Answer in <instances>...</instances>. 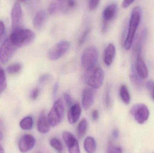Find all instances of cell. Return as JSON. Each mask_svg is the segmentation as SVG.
Returning a JSON list of instances; mask_svg holds the SVG:
<instances>
[{"instance_id": "22", "label": "cell", "mask_w": 154, "mask_h": 153, "mask_svg": "<svg viewBox=\"0 0 154 153\" xmlns=\"http://www.w3.org/2000/svg\"><path fill=\"white\" fill-rule=\"evenodd\" d=\"M88 126V122L86 119L83 118L81 120L77 128V133L79 138H81L84 136L87 132Z\"/></svg>"}, {"instance_id": "15", "label": "cell", "mask_w": 154, "mask_h": 153, "mask_svg": "<svg viewBox=\"0 0 154 153\" xmlns=\"http://www.w3.org/2000/svg\"><path fill=\"white\" fill-rule=\"evenodd\" d=\"M48 19V13L44 10L38 11L33 18V27L36 29L42 28Z\"/></svg>"}, {"instance_id": "30", "label": "cell", "mask_w": 154, "mask_h": 153, "mask_svg": "<svg viewBox=\"0 0 154 153\" xmlns=\"http://www.w3.org/2000/svg\"><path fill=\"white\" fill-rule=\"evenodd\" d=\"M104 101L106 107H108L110 105V87L109 85L107 86L105 90V95H104Z\"/></svg>"}, {"instance_id": "1", "label": "cell", "mask_w": 154, "mask_h": 153, "mask_svg": "<svg viewBox=\"0 0 154 153\" xmlns=\"http://www.w3.org/2000/svg\"><path fill=\"white\" fill-rule=\"evenodd\" d=\"M141 10L140 7H135L133 10L129 21L126 38L124 42V47L127 50L130 49L137 28L141 20Z\"/></svg>"}, {"instance_id": "33", "label": "cell", "mask_w": 154, "mask_h": 153, "mask_svg": "<svg viewBox=\"0 0 154 153\" xmlns=\"http://www.w3.org/2000/svg\"><path fill=\"white\" fill-rule=\"evenodd\" d=\"M40 93V90L39 88H36L33 89L30 94L31 99L33 100L37 99Z\"/></svg>"}, {"instance_id": "41", "label": "cell", "mask_w": 154, "mask_h": 153, "mask_svg": "<svg viewBox=\"0 0 154 153\" xmlns=\"http://www.w3.org/2000/svg\"><path fill=\"white\" fill-rule=\"evenodd\" d=\"M152 93V97L153 99L154 100V89L152 90L151 91Z\"/></svg>"}, {"instance_id": "7", "label": "cell", "mask_w": 154, "mask_h": 153, "mask_svg": "<svg viewBox=\"0 0 154 153\" xmlns=\"http://www.w3.org/2000/svg\"><path fill=\"white\" fill-rule=\"evenodd\" d=\"M118 6L116 3H111L106 6L102 12V23L101 31L107 32L109 23L115 19L117 14Z\"/></svg>"}, {"instance_id": "18", "label": "cell", "mask_w": 154, "mask_h": 153, "mask_svg": "<svg viewBox=\"0 0 154 153\" xmlns=\"http://www.w3.org/2000/svg\"><path fill=\"white\" fill-rule=\"evenodd\" d=\"M116 55V48L113 44H109L105 49L104 62L105 64L109 66L112 64Z\"/></svg>"}, {"instance_id": "6", "label": "cell", "mask_w": 154, "mask_h": 153, "mask_svg": "<svg viewBox=\"0 0 154 153\" xmlns=\"http://www.w3.org/2000/svg\"><path fill=\"white\" fill-rule=\"evenodd\" d=\"M70 47V43L67 40H61L54 45L49 50L48 57L51 61H56L65 55Z\"/></svg>"}, {"instance_id": "20", "label": "cell", "mask_w": 154, "mask_h": 153, "mask_svg": "<svg viewBox=\"0 0 154 153\" xmlns=\"http://www.w3.org/2000/svg\"><path fill=\"white\" fill-rule=\"evenodd\" d=\"M84 148L88 153H95L97 149L95 139L91 137H87L84 140Z\"/></svg>"}, {"instance_id": "37", "label": "cell", "mask_w": 154, "mask_h": 153, "mask_svg": "<svg viewBox=\"0 0 154 153\" xmlns=\"http://www.w3.org/2000/svg\"><path fill=\"white\" fill-rule=\"evenodd\" d=\"M134 2V1H124L122 3V6L124 9H126L128 8Z\"/></svg>"}, {"instance_id": "17", "label": "cell", "mask_w": 154, "mask_h": 153, "mask_svg": "<svg viewBox=\"0 0 154 153\" xmlns=\"http://www.w3.org/2000/svg\"><path fill=\"white\" fill-rule=\"evenodd\" d=\"M82 113V109L79 104H75L71 106L68 113V119L70 124L76 123L80 118Z\"/></svg>"}, {"instance_id": "43", "label": "cell", "mask_w": 154, "mask_h": 153, "mask_svg": "<svg viewBox=\"0 0 154 153\" xmlns=\"http://www.w3.org/2000/svg\"><path fill=\"white\" fill-rule=\"evenodd\" d=\"M0 68H1V67H0Z\"/></svg>"}, {"instance_id": "34", "label": "cell", "mask_w": 154, "mask_h": 153, "mask_svg": "<svg viewBox=\"0 0 154 153\" xmlns=\"http://www.w3.org/2000/svg\"><path fill=\"white\" fill-rule=\"evenodd\" d=\"M5 33V26L3 22L0 20V42L2 41Z\"/></svg>"}, {"instance_id": "8", "label": "cell", "mask_w": 154, "mask_h": 153, "mask_svg": "<svg viewBox=\"0 0 154 153\" xmlns=\"http://www.w3.org/2000/svg\"><path fill=\"white\" fill-rule=\"evenodd\" d=\"M18 47L11 42L10 38L6 39L0 46V61L5 64L14 54Z\"/></svg>"}, {"instance_id": "29", "label": "cell", "mask_w": 154, "mask_h": 153, "mask_svg": "<svg viewBox=\"0 0 154 153\" xmlns=\"http://www.w3.org/2000/svg\"><path fill=\"white\" fill-rule=\"evenodd\" d=\"M51 75L49 73H44L40 75L38 81L39 84L42 85L45 84L47 82L49 81L51 79Z\"/></svg>"}, {"instance_id": "39", "label": "cell", "mask_w": 154, "mask_h": 153, "mask_svg": "<svg viewBox=\"0 0 154 153\" xmlns=\"http://www.w3.org/2000/svg\"><path fill=\"white\" fill-rule=\"evenodd\" d=\"M119 132L118 129H114L112 132V136L115 139H117L119 137Z\"/></svg>"}, {"instance_id": "38", "label": "cell", "mask_w": 154, "mask_h": 153, "mask_svg": "<svg viewBox=\"0 0 154 153\" xmlns=\"http://www.w3.org/2000/svg\"><path fill=\"white\" fill-rule=\"evenodd\" d=\"M99 115L98 111L97 110H94L92 113V119L93 121H97L98 119Z\"/></svg>"}, {"instance_id": "11", "label": "cell", "mask_w": 154, "mask_h": 153, "mask_svg": "<svg viewBox=\"0 0 154 153\" xmlns=\"http://www.w3.org/2000/svg\"><path fill=\"white\" fill-rule=\"evenodd\" d=\"M63 138L69 153H80L79 143L71 133L67 131L63 132Z\"/></svg>"}, {"instance_id": "25", "label": "cell", "mask_w": 154, "mask_h": 153, "mask_svg": "<svg viewBox=\"0 0 154 153\" xmlns=\"http://www.w3.org/2000/svg\"><path fill=\"white\" fill-rule=\"evenodd\" d=\"M51 147L55 149L59 153L62 152L63 150V146L60 141L57 138H52L50 141Z\"/></svg>"}, {"instance_id": "24", "label": "cell", "mask_w": 154, "mask_h": 153, "mask_svg": "<svg viewBox=\"0 0 154 153\" xmlns=\"http://www.w3.org/2000/svg\"><path fill=\"white\" fill-rule=\"evenodd\" d=\"M7 86L6 75L4 71L0 68V95L4 91Z\"/></svg>"}, {"instance_id": "31", "label": "cell", "mask_w": 154, "mask_h": 153, "mask_svg": "<svg viewBox=\"0 0 154 153\" xmlns=\"http://www.w3.org/2000/svg\"><path fill=\"white\" fill-rule=\"evenodd\" d=\"M106 153H122V152L120 147L110 145L108 148Z\"/></svg>"}, {"instance_id": "10", "label": "cell", "mask_w": 154, "mask_h": 153, "mask_svg": "<svg viewBox=\"0 0 154 153\" xmlns=\"http://www.w3.org/2000/svg\"><path fill=\"white\" fill-rule=\"evenodd\" d=\"M131 114L139 124H143L148 119L149 111L144 104H138L132 107Z\"/></svg>"}, {"instance_id": "3", "label": "cell", "mask_w": 154, "mask_h": 153, "mask_svg": "<svg viewBox=\"0 0 154 153\" xmlns=\"http://www.w3.org/2000/svg\"><path fill=\"white\" fill-rule=\"evenodd\" d=\"M98 50L95 46L87 48L82 55V66L86 72L91 71L95 68L99 59Z\"/></svg>"}, {"instance_id": "16", "label": "cell", "mask_w": 154, "mask_h": 153, "mask_svg": "<svg viewBox=\"0 0 154 153\" xmlns=\"http://www.w3.org/2000/svg\"><path fill=\"white\" fill-rule=\"evenodd\" d=\"M94 101V93L90 88H87L83 90L82 95V105L83 108L88 110L91 107Z\"/></svg>"}, {"instance_id": "35", "label": "cell", "mask_w": 154, "mask_h": 153, "mask_svg": "<svg viewBox=\"0 0 154 153\" xmlns=\"http://www.w3.org/2000/svg\"><path fill=\"white\" fill-rule=\"evenodd\" d=\"M64 98L67 105L68 106H70L72 105V100L71 96L69 93H65L64 94Z\"/></svg>"}, {"instance_id": "5", "label": "cell", "mask_w": 154, "mask_h": 153, "mask_svg": "<svg viewBox=\"0 0 154 153\" xmlns=\"http://www.w3.org/2000/svg\"><path fill=\"white\" fill-rule=\"evenodd\" d=\"M105 78V73L100 67H96L86 72L85 80L87 84L94 89H100L102 86Z\"/></svg>"}, {"instance_id": "40", "label": "cell", "mask_w": 154, "mask_h": 153, "mask_svg": "<svg viewBox=\"0 0 154 153\" xmlns=\"http://www.w3.org/2000/svg\"><path fill=\"white\" fill-rule=\"evenodd\" d=\"M0 153H4V150L1 145H0Z\"/></svg>"}, {"instance_id": "19", "label": "cell", "mask_w": 154, "mask_h": 153, "mask_svg": "<svg viewBox=\"0 0 154 153\" xmlns=\"http://www.w3.org/2000/svg\"><path fill=\"white\" fill-rule=\"evenodd\" d=\"M59 11L62 13H66L74 10L77 5L76 1H59Z\"/></svg>"}, {"instance_id": "12", "label": "cell", "mask_w": 154, "mask_h": 153, "mask_svg": "<svg viewBox=\"0 0 154 153\" xmlns=\"http://www.w3.org/2000/svg\"><path fill=\"white\" fill-rule=\"evenodd\" d=\"M36 140L30 134H25L20 138L18 142L19 150L22 153H26L32 149L35 146Z\"/></svg>"}, {"instance_id": "26", "label": "cell", "mask_w": 154, "mask_h": 153, "mask_svg": "<svg viewBox=\"0 0 154 153\" xmlns=\"http://www.w3.org/2000/svg\"><path fill=\"white\" fill-rule=\"evenodd\" d=\"M59 11V1H53L51 2L48 7V12L50 14H54Z\"/></svg>"}, {"instance_id": "27", "label": "cell", "mask_w": 154, "mask_h": 153, "mask_svg": "<svg viewBox=\"0 0 154 153\" xmlns=\"http://www.w3.org/2000/svg\"><path fill=\"white\" fill-rule=\"evenodd\" d=\"M21 69V65L20 63H15L9 66L6 69L7 72L10 74H15L20 72Z\"/></svg>"}, {"instance_id": "13", "label": "cell", "mask_w": 154, "mask_h": 153, "mask_svg": "<svg viewBox=\"0 0 154 153\" xmlns=\"http://www.w3.org/2000/svg\"><path fill=\"white\" fill-rule=\"evenodd\" d=\"M22 18V10L20 3L16 2L13 6L11 14V25L13 29L20 28Z\"/></svg>"}, {"instance_id": "2", "label": "cell", "mask_w": 154, "mask_h": 153, "mask_svg": "<svg viewBox=\"0 0 154 153\" xmlns=\"http://www.w3.org/2000/svg\"><path fill=\"white\" fill-rule=\"evenodd\" d=\"M11 42L17 47L24 46L32 42L35 34L30 30L18 28L14 29L10 37Z\"/></svg>"}, {"instance_id": "21", "label": "cell", "mask_w": 154, "mask_h": 153, "mask_svg": "<svg viewBox=\"0 0 154 153\" xmlns=\"http://www.w3.org/2000/svg\"><path fill=\"white\" fill-rule=\"evenodd\" d=\"M119 96L122 101L126 104H128L130 102V93L126 85L122 84L119 88Z\"/></svg>"}, {"instance_id": "32", "label": "cell", "mask_w": 154, "mask_h": 153, "mask_svg": "<svg viewBox=\"0 0 154 153\" xmlns=\"http://www.w3.org/2000/svg\"><path fill=\"white\" fill-rule=\"evenodd\" d=\"M100 2V1H96V0H94V1L91 0V1H89L88 7L90 10H96Z\"/></svg>"}, {"instance_id": "42", "label": "cell", "mask_w": 154, "mask_h": 153, "mask_svg": "<svg viewBox=\"0 0 154 153\" xmlns=\"http://www.w3.org/2000/svg\"><path fill=\"white\" fill-rule=\"evenodd\" d=\"M2 137H3L2 134V133H1V132H0V141H1V140H2Z\"/></svg>"}, {"instance_id": "14", "label": "cell", "mask_w": 154, "mask_h": 153, "mask_svg": "<svg viewBox=\"0 0 154 153\" xmlns=\"http://www.w3.org/2000/svg\"><path fill=\"white\" fill-rule=\"evenodd\" d=\"M50 126L45 111L42 110L40 113L37 122L38 131L42 134H47L50 130Z\"/></svg>"}, {"instance_id": "9", "label": "cell", "mask_w": 154, "mask_h": 153, "mask_svg": "<svg viewBox=\"0 0 154 153\" xmlns=\"http://www.w3.org/2000/svg\"><path fill=\"white\" fill-rule=\"evenodd\" d=\"M136 60L135 62V69L138 77L142 79L148 77V68L142 56V46H137L136 47Z\"/></svg>"}, {"instance_id": "36", "label": "cell", "mask_w": 154, "mask_h": 153, "mask_svg": "<svg viewBox=\"0 0 154 153\" xmlns=\"http://www.w3.org/2000/svg\"><path fill=\"white\" fill-rule=\"evenodd\" d=\"M59 88V83L58 82H57L55 83L53 87V90H52V95L53 98H55L57 95V93L58 90Z\"/></svg>"}, {"instance_id": "4", "label": "cell", "mask_w": 154, "mask_h": 153, "mask_svg": "<svg viewBox=\"0 0 154 153\" xmlns=\"http://www.w3.org/2000/svg\"><path fill=\"white\" fill-rule=\"evenodd\" d=\"M65 113L64 103L60 99H58L53 104L48 115V119L51 126H57L62 121Z\"/></svg>"}, {"instance_id": "28", "label": "cell", "mask_w": 154, "mask_h": 153, "mask_svg": "<svg viewBox=\"0 0 154 153\" xmlns=\"http://www.w3.org/2000/svg\"><path fill=\"white\" fill-rule=\"evenodd\" d=\"M90 31L91 28L88 27L83 31V33H82L81 36L80 38H79V44L80 46H82L85 43V41L88 38V36Z\"/></svg>"}, {"instance_id": "23", "label": "cell", "mask_w": 154, "mask_h": 153, "mask_svg": "<svg viewBox=\"0 0 154 153\" xmlns=\"http://www.w3.org/2000/svg\"><path fill=\"white\" fill-rule=\"evenodd\" d=\"M33 119L31 116H27L22 119L20 122V126L23 130H30L33 126Z\"/></svg>"}]
</instances>
